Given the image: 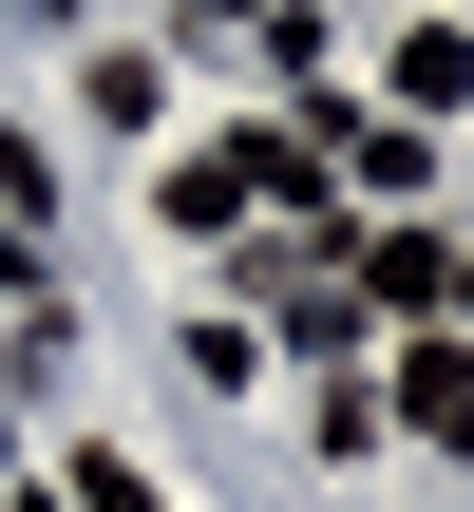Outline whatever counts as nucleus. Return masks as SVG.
I'll return each instance as SVG.
<instances>
[{"label": "nucleus", "instance_id": "obj_4", "mask_svg": "<svg viewBox=\"0 0 474 512\" xmlns=\"http://www.w3.org/2000/svg\"><path fill=\"white\" fill-rule=\"evenodd\" d=\"M456 95H474V38H456V19H418V38H399V114H418V133H437V114H456Z\"/></svg>", "mask_w": 474, "mask_h": 512}, {"label": "nucleus", "instance_id": "obj_6", "mask_svg": "<svg viewBox=\"0 0 474 512\" xmlns=\"http://www.w3.org/2000/svg\"><path fill=\"white\" fill-rule=\"evenodd\" d=\"M266 304H285V342H304V361H342V342H361V285H266Z\"/></svg>", "mask_w": 474, "mask_h": 512}, {"label": "nucleus", "instance_id": "obj_7", "mask_svg": "<svg viewBox=\"0 0 474 512\" xmlns=\"http://www.w3.org/2000/svg\"><path fill=\"white\" fill-rule=\"evenodd\" d=\"M76 512H171V494H152L133 456H76Z\"/></svg>", "mask_w": 474, "mask_h": 512}, {"label": "nucleus", "instance_id": "obj_2", "mask_svg": "<svg viewBox=\"0 0 474 512\" xmlns=\"http://www.w3.org/2000/svg\"><path fill=\"white\" fill-rule=\"evenodd\" d=\"M342 285H361V323H437V304H456V247H437V228H380Z\"/></svg>", "mask_w": 474, "mask_h": 512}, {"label": "nucleus", "instance_id": "obj_1", "mask_svg": "<svg viewBox=\"0 0 474 512\" xmlns=\"http://www.w3.org/2000/svg\"><path fill=\"white\" fill-rule=\"evenodd\" d=\"M323 171H361L380 209H418V190H437V133H418V114H323Z\"/></svg>", "mask_w": 474, "mask_h": 512}, {"label": "nucleus", "instance_id": "obj_3", "mask_svg": "<svg viewBox=\"0 0 474 512\" xmlns=\"http://www.w3.org/2000/svg\"><path fill=\"white\" fill-rule=\"evenodd\" d=\"M380 418L456 456V437H474V342H437V323H418V361H399V399H380Z\"/></svg>", "mask_w": 474, "mask_h": 512}, {"label": "nucleus", "instance_id": "obj_8", "mask_svg": "<svg viewBox=\"0 0 474 512\" xmlns=\"http://www.w3.org/2000/svg\"><path fill=\"white\" fill-rule=\"evenodd\" d=\"M0 228H38V152L19 133H0Z\"/></svg>", "mask_w": 474, "mask_h": 512}, {"label": "nucleus", "instance_id": "obj_5", "mask_svg": "<svg viewBox=\"0 0 474 512\" xmlns=\"http://www.w3.org/2000/svg\"><path fill=\"white\" fill-rule=\"evenodd\" d=\"M152 209H171V228H228V209H247V152H190V171H171Z\"/></svg>", "mask_w": 474, "mask_h": 512}]
</instances>
